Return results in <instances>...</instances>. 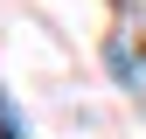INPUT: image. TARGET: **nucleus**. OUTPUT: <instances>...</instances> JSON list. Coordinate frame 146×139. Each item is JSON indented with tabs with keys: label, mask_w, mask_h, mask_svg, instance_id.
Instances as JSON below:
<instances>
[{
	"label": "nucleus",
	"mask_w": 146,
	"mask_h": 139,
	"mask_svg": "<svg viewBox=\"0 0 146 139\" xmlns=\"http://www.w3.org/2000/svg\"><path fill=\"white\" fill-rule=\"evenodd\" d=\"M104 63H111V77H118V83H132V91H139V63H132V56H125V49H118V42H111V49H104Z\"/></svg>",
	"instance_id": "f257e3e1"
},
{
	"label": "nucleus",
	"mask_w": 146,
	"mask_h": 139,
	"mask_svg": "<svg viewBox=\"0 0 146 139\" xmlns=\"http://www.w3.org/2000/svg\"><path fill=\"white\" fill-rule=\"evenodd\" d=\"M0 139H28V132H14V111H7V97H0Z\"/></svg>",
	"instance_id": "f03ea898"
}]
</instances>
